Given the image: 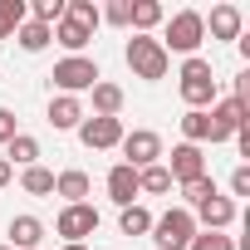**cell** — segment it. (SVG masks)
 I'll use <instances>...</instances> for the list:
<instances>
[{"mask_svg":"<svg viewBox=\"0 0 250 250\" xmlns=\"http://www.w3.org/2000/svg\"><path fill=\"white\" fill-rule=\"evenodd\" d=\"M201 40H206V15L201 10H177L172 20H167V35H162V49L167 54H196L201 49Z\"/></svg>","mask_w":250,"mask_h":250,"instance_id":"cell-1","label":"cell"},{"mask_svg":"<svg viewBox=\"0 0 250 250\" xmlns=\"http://www.w3.org/2000/svg\"><path fill=\"white\" fill-rule=\"evenodd\" d=\"M128 69H133L138 79L157 83V79H167L172 54L162 49V40H152V35H133V40H128Z\"/></svg>","mask_w":250,"mask_h":250,"instance_id":"cell-2","label":"cell"},{"mask_svg":"<svg viewBox=\"0 0 250 250\" xmlns=\"http://www.w3.org/2000/svg\"><path fill=\"white\" fill-rule=\"evenodd\" d=\"M182 98H187V108H196V113H206V108L216 103V74H211V59L191 54V59L182 64Z\"/></svg>","mask_w":250,"mask_h":250,"instance_id":"cell-3","label":"cell"},{"mask_svg":"<svg viewBox=\"0 0 250 250\" xmlns=\"http://www.w3.org/2000/svg\"><path fill=\"white\" fill-rule=\"evenodd\" d=\"M191 235H196V216H191L187 206H172L167 216L152 221V240H157V250H187Z\"/></svg>","mask_w":250,"mask_h":250,"instance_id":"cell-4","label":"cell"},{"mask_svg":"<svg viewBox=\"0 0 250 250\" xmlns=\"http://www.w3.org/2000/svg\"><path fill=\"white\" fill-rule=\"evenodd\" d=\"M206 118H211V138H206V143H230L245 123H250V103H240V98H216V103L206 108Z\"/></svg>","mask_w":250,"mask_h":250,"instance_id":"cell-5","label":"cell"},{"mask_svg":"<svg viewBox=\"0 0 250 250\" xmlns=\"http://www.w3.org/2000/svg\"><path fill=\"white\" fill-rule=\"evenodd\" d=\"M49 79H54L69 98H74V93H83V88H93V83H103V74H98V64H93L88 54H69V59H59Z\"/></svg>","mask_w":250,"mask_h":250,"instance_id":"cell-6","label":"cell"},{"mask_svg":"<svg viewBox=\"0 0 250 250\" xmlns=\"http://www.w3.org/2000/svg\"><path fill=\"white\" fill-rule=\"evenodd\" d=\"M123 162H128L133 172H143V167H157L162 162V138L152 133V128H133V133H123Z\"/></svg>","mask_w":250,"mask_h":250,"instance_id":"cell-7","label":"cell"},{"mask_svg":"<svg viewBox=\"0 0 250 250\" xmlns=\"http://www.w3.org/2000/svg\"><path fill=\"white\" fill-rule=\"evenodd\" d=\"M54 230H59L69 245H83V240L98 230V211H93L88 201H79V206H64V211H59V221H54Z\"/></svg>","mask_w":250,"mask_h":250,"instance_id":"cell-8","label":"cell"},{"mask_svg":"<svg viewBox=\"0 0 250 250\" xmlns=\"http://www.w3.org/2000/svg\"><path fill=\"white\" fill-rule=\"evenodd\" d=\"M79 143L88 152H108L123 143V118H83L79 123Z\"/></svg>","mask_w":250,"mask_h":250,"instance_id":"cell-9","label":"cell"},{"mask_svg":"<svg viewBox=\"0 0 250 250\" xmlns=\"http://www.w3.org/2000/svg\"><path fill=\"white\" fill-rule=\"evenodd\" d=\"M167 177H172V187H187V182L206 177V152L191 147V143H177V147H172V167H167Z\"/></svg>","mask_w":250,"mask_h":250,"instance_id":"cell-10","label":"cell"},{"mask_svg":"<svg viewBox=\"0 0 250 250\" xmlns=\"http://www.w3.org/2000/svg\"><path fill=\"white\" fill-rule=\"evenodd\" d=\"M191 216H196V230H201V226H206V230H226V226L235 221V201L216 191V196H211V201H201Z\"/></svg>","mask_w":250,"mask_h":250,"instance_id":"cell-11","label":"cell"},{"mask_svg":"<svg viewBox=\"0 0 250 250\" xmlns=\"http://www.w3.org/2000/svg\"><path fill=\"white\" fill-rule=\"evenodd\" d=\"M108 196L118 201V206H133L143 191H138V172L128 167V162H118L113 172H108Z\"/></svg>","mask_w":250,"mask_h":250,"instance_id":"cell-12","label":"cell"},{"mask_svg":"<svg viewBox=\"0 0 250 250\" xmlns=\"http://www.w3.org/2000/svg\"><path fill=\"white\" fill-rule=\"evenodd\" d=\"M49 123H54V133H69V128H79V123H83V103H79V98H69V93L49 98Z\"/></svg>","mask_w":250,"mask_h":250,"instance_id":"cell-13","label":"cell"},{"mask_svg":"<svg viewBox=\"0 0 250 250\" xmlns=\"http://www.w3.org/2000/svg\"><path fill=\"white\" fill-rule=\"evenodd\" d=\"M240 25H245V15H240L235 5H216V10H211V20H206L211 40H240Z\"/></svg>","mask_w":250,"mask_h":250,"instance_id":"cell-14","label":"cell"},{"mask_svg":"<svg viewBox=\"0 0 250 250\" xmlns=\"http://www.w3.org/2000/svg\"><path fill=\"white\" fill-rule=\"evenodd\" d=\"M88 172H79V167H69V172H59L54 177V196H64V206H79L83 196H88Z\"/></svg>","mask_w":250,"mask_h":250,"instance_id":"cell-15","label":"cell"},{"mask_svg":"<svg viewBox=\"0 0 250 250\" xmlns=\"http://www.w3.org/2000/svg\"><path fill=\"white\" fill-rule=\"evenodd\" d=\"M40 240H44V221H35V216L10 221V250H40Z\"/></svg>","mask_w":250,"mask_h":250,"instance_id":"cell-16","label":"cell"},{"mask_svg":"<svg viewBox=\"0 0 250 250\" xmlns=\"http://www.w3.org/2000/svg\"><path fill=\"white\" fill-rule=\"evenodd\" d=\"M5 162H10V167H35V162H40V143H35L30 133H15V138L5 143Z\"/></svg>","mask_w":250,"mask_h":250,"instance_id":"cell-17","label":"cell"},{"mask_svg":"<svg viewBox=\"0 0 250 250\" xmlns=\"http://www.w3.org/2000/svg\"><path fill=\"white\" fill-rule=\"evenodd\" d=\"M15 40H20V49H25V54H40V49H49L54 30H49V25H40V20H25V25L15 30Z\"/></svg>","mask_w":250,"mask_h":250,"instance_id":"cell-18","label":"cell"},{"mask_svg":"<svg viewBox=\"0 0 250 250\" xmlns=\"http://www.w3.org/2000/svg\"><path fill=\"white\" fill-rule=\"evenodd\" d=\"M123 113V88L118 83H93V118H118Z\"/></svg>","mask_w":250,"mask_h":250,"instance_id":"cell-19","label":"cell"},{"mask_svg":"<svg viewBox=\"0 0 250 250\" xmlns=\"http://www.w3.org/2000/svg\"><path fill=\"white\" fill-rule=\"evenodd\" d=\"M162 20H167V10L157 5V0H133V20H128V25H133L138 35H147V30H157Z\"/></svg>","mask_w":250,"mask_h":250,"instance_id":"cell-20","label":"cell"},{"mask_svg":"<svg viewBox=\"0 0 250 250\" xmlns=\"http://www.w3.org/2000/svg\"><path fill=\"white\" fill-rule=\"evenodd\" d=\"M118 230H123V235H147V230H152V211H147V206H138V201H133V206H123Z\"/></svg>","mask_w":250,"mask_h":250,"instance_id":"cell-21","label":"cell"},{"mask_svg":"<svg viewBox=\"0 0 250 250\" xmlns=\"http://www.w3.org/2000/svg\"><path fill=\"white\" fill-rule=\"evenodd\" d=\"M54 40H59L69 54H79V49L93 40V30H83V25H74V20H59V25H54Z\"/></svg>","mask_w":250,"mask_h":250,"instance_id":"cell-22","label":"cell"},{"mask_svg":"<svg viewBox=\"0 0 250 250\" xmlns=\"http://www.w3.org/2000/svg\"><path fill=\"white\" fill-rule=\"evenodd\" d=\"M20 187H25L30 196H49V191H54V172L35 162V167H25V172H20Z\"/></svg>","mask_w":250,"mask_h":250,"instance_id":"cell-23","label":"cell"},{"mask_svg":"<svg viewBox=\"0 0 250 250\" xmlns=\"http://www.w3.org/2000/svg\"><path fill=\"white\" fill-rule=\"evenodd\" d=\"M138 191H147V196H167V191H172L167 167H162V162H157V167H143V172H138Z\"/></svg>","mask_w":250,"mask_h":250,"instance_id":"cell-24","label":"cell"},{"mask_svg":"<svg viewBox=\"0 0 250 250\" xmlns=\"http://www.w3.org/2000/svg\"><path fill=\"white\" fill-rule=\"evenodd\" d=\"M25 0H0V40H10L20 25H25Z\"/></svg>","mask_w":250,"mask_h":250,"instance_id":"cell-25","label":"cell"},{"mask_svg":"<svg viewBox=\"0 0 250 250\" xmlns=\"http://www.w3.org/2000/svg\"><path fill=\"white\" fill-rule=\"evenodd\" d=\"M182 138H187V143H191V147H201V143H206V138H211V118H206V113H196V108H191V113H187V118H182Z\"/></svg>","mask_w":250,"mask_h":250,"instance_id":"cell-26","label":"cell"},{"mask_svg":"<svg viewBox=\"0 0 250 250\" xmlns=\"http://www.w3.org/2000/svg\"><path fill=\"white\" fill-rule=\"evenodd\" d=\"M187 250H235V240H230V235H221V230H196Z\"/></svg>","mask_w":250,"mask_h":250,"instance_id":"cell-27","label":"cell"},{"mask_svg":"<svg viewBox=\"0 0 250 250\" xmlns=\"http://www.w3.org/2000/svg\"><path fill=\"white\" fill-rule=\"evenodd\" d=\"M182 191H187V211H191V206H201V201L216 196V182H211V177H196V182H187Z\"/></svg>","mask_w":250,"mask_h":250,"instance_id":"cell-28","label":"cell"},{"mask_svg":"<svg viewBox=\"0 0 250 250\" xmlns=\"http://www.w3.org/2000/svg\"><path fill=\"white\" fill-rule=\"evenodd\" d=\"M103 20H108V25H123V30H128V20H133V0H113V5L103 10Z\"/></svg>","mask_w":250,"mask_h":250,"instance_id":"cell-29","label":"cell"},{"mask_svg":"<svg viewBox=\"0 0 250 250\" xmlns=\"http://www.w3.org/2000/svg\"><path fill=\"white\" fill-rule=\"evenodd\" d=\"M230 196H250V167H235L230 172Z\"/></svg>","mask_w":250,"mask_h":250,"instance_id":"cell-30","label":"cell"},{"mask_svg":"<svg viewBox=\"0 0 250 250\" xmlns=\"http://www.w3.org/2000/svg\"><path fill=\"white\" fill-rule=\"evenodd\" d=\"M15 133H20V128H15V113H10V108H0V143H10Z\"/></svg>","mask_w":250,"mask_h":250,"instance_id":"cell-31","label":"cell"},{"mask_svg":"<svg viewBox=\"0 0 250 250\" xmlns=\"http://www.w3.org/2000/svg\"><path fill=\"white\" fill-rule=\"evenodd\" d=\"M10 177H15V167H10L5 157H0V187H10Z\"/></svg>","mask_w":250,"mask_h":250,"instance_id":"cell-32","label":"cell"},{"mask_svg":"<svg viewBox=\"0 0 250 250\" xmlns=\"http://www.w3.org/2000/svg\"><path fill=\"white\" fill-rule=\"evenodd\" d=\"M64 250H88V245H64Z\"/></svg>","mask_w":250,"mask_h":250,"instance_id":"cell-33","label":"cell"},{"mask_svg":"<svg viewBox=\"0 0 250 250\" xmlns=\"http://www.w3.org/2000/svg\"><path fill=\"white\" fill-rule=\"evenodd\" d=\"M0 250H10V245H0Z\"/></svg>","mask_w":250,"mask_h":250,"instance_id":"cell-34","label":"cell"}]
</instances>
